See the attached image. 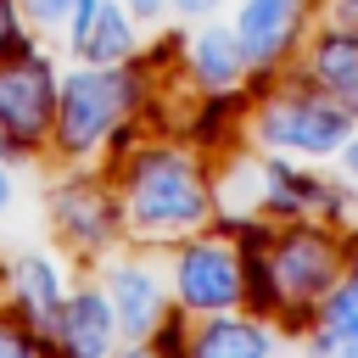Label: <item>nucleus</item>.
Wrapping results in <instances>:
<instances>
[{
	"label": "nucleus",
	"instance_id": "10",
	"mask_svg": "<svg viewBox=\"0 0 358 358\" xmlns=\"http://www.w3.org/2000/svg\"><path fill=\"white\" fill-rule=\"evenodd\" d=\"M56 330V347L62 352H78V358H95V352H112L117 347V319H112V302L106 291H78L56 308L50 319Z\"/></svg>",
	"mask_w": 358,
	"mask_h": 358
},
{
	"label": "nucleus",
	"instance_id": "3",
	"mask_svg": "<svg viewBox=\"0 0 358 358\" xmlns=\"http://www.w3.org/2000/svg\"><path fill=\"white\" fill-rule=\"evenodd\" d=\"M352 134V112L330 90H274L257 106V140L268 151L291 157H336L341 140Z\"/></svg>",
	"mask_w": 358,
	"mask_h": 358
},
{
	"label": "nucleus",
	"instance_id": "15",
	"mask_svg": "<svg viewBox=\"0 0 358 358\" xmlns=\"http://www.w3.org/2000/svg\"><path fill=\"white\" fill-rule=\"evenodd\" d=\"M280 347V336L274 330H263L257 319H241V313H229L224 308V319H207L196 336H190V352H207V358H229V352H274Z\"/></svg>",
	"mask_w": 358,
	"mask_h": 358
},
{
	"label": "nucleus",
	"instance_id": "16",
	"mask_svg": "<svg viewBox=\"0 0 358 358\" xmlns=\"http://www.w3.org/2000/svg\"><path fill=\"white\" fill-rule=\"evenodd\" d=\"M11 291L22 296L28 324H50L56 308L67 302V291H62V268H56L50 257H22V263L11 268Z\"/></svg>",
	"mask_w": 358,
	"mask_h": 358
},
{
	"label": "nucleus",
	"instance_id": "1",
	"mask_svg": "<svg viewBox=\"0 0 358 358\" xmlns=\"http://www.w3.org/2000/svg\"><path fill=\"white\" fill-rule=\"evenodd\" d=\"M123 213L134 235H190L207 213H213V190L207 173L190 151L179 145H145L129 157L123 168Z\"/></svg>",
	"mask_w": 358,
	"mask_h": 358
},
{
	"label": "nucleus",
	"instance_id": "8",
	"mask_svg": "<svg viewBox=\"0 0 358 358\" xmlns=\"http://www.w3.org/2000/svg\"><path fill=\"white\" fill-rule=\"evenodd\" d=\"M106 302H112V319L123 330V341H151L157 324H168V291L162 280L145 268V263H117L106 274Z\"/></svg>",
	"mask_w": 358,
	"mask_h": 358
},
{
	"label": "nucleus",
	"instance_id": "4",
	"mask_svg": "<svg viewBox=\"0 0 358 358\" xmlns=\"http://www.w3.org/2000/svg\"><path fill=\"white\" fill-rule=\"evenodd\" d=\"M56 67L17 45L11 56H0V151H34L50 123H56Z\"/></svg>",
	"mask_w": 358,
	"mask_h": 358
},
{
	"label": "nucleus",
	"instance_id": "23",
	"mask_svg": "<svg viewBox=\"0 0 358 358\" xmlns=\"http://www.w3.org/2000/svg\"><path fill=\"white\" fill-rule=\"evenodd\" d=\"M6 207H11V173L0 168V213H6Z\"/></svg>",
	"mask_w": 358,
	"mask_h": 358
},
{
	"label": "nucleus",
	"instance_id": "20",
	"mask_svg": "<svg viewBox=\"0 0 358 358\" xmlns=\"http://www.w3.org/2000/svg\"><path fill=\"white\" fill-rule=\"evenodd\" d=\"M123 11H129L134 22H162L173 6H168V0H123Z\"/></svg>",
	"mask_w": 358,
	"mask_h": 358
},
{
	"label": "nucleus",
	"instance_id": "11",
	"mask_svg": "<svg viewBox=\"0 0 358 358\" xmlns=\"http://www.w3.org/2000/svg\"><path fill=\"white\" fill-rule=\"evenodd\" d=\"M308 73L319 90H330L352 117H358V28H324L313 39Z\"/></svg>",
	"mask_w": 358,
	"mask_h": 358
},
{
	"label": "nucleus",
	"instance_id": "14",
	"mask_svg": "<svg viewBox=\"0 0 358 358\" xmlns=\"http://www.w3.org/2000/svg\"><path fill=\"white\" fill-rule=\"evenodd\" d=\"M313 347H319V352H358V263L324 291Z\"/></svg>",
	"mask_w": 358,
	"mask_h": 358
},
{
	"label": "nucleus",
	"instance_id": "7",
	"mask_svg": "<svg viewBox=\"0 0 358 358\" xmlns=\"http://www.w3.org/2000/svg\"><path fill=\"white\" fill-rule=\"evenodd\" d=\"M308 0H241L235 6V39L246 50V67H274L296 34H302Z\"/></svg>",
	"mask_w": 358,
	"mask_h": 358
},
{
	"label": "nucleus",
	"instance_id": "5",
	"mask_svg": "<svg viewBox=\"0 0 358 358\" xmlns=\"http://www.w3.org/2000/svg\"><path fill=\"white\" fill-rule=\"evenodd\" d=\"M336 263H341V246L336 235H324L319 224H291L274 246H268V263H263V285L274 291V302H313L336 285Z\"/></svg>",
	"mask_w": 358,
	"mask_h": 358
},
{
	"label": "nucleus",
	"instance_id": "21",
	"mask_svg": "<svg viewBox=\"0 0 358 358\" xmlns=\"http://www.w3.org/2000/svg\"><path fill=\"white\" fill-rule=\"evenodd\" d=\"M336 157H341V173H347V185L358 190V129L341 140V151H336Z\"/></svg>",
	"mask_w": 358,
	"mask_h": 358
},
{
	"label": "nucleus",
	"instance_id": "13",
	"mask_svg": "<svg viewBox=\"0 0 358 358\" xmlns=\"http://www.w3.org/2000/svg\"><path fill=\"white\" fill-rule=\"evenodd\" d=\"M190 73H196V84L201 90H235L241 78H246V50H241V39H235V28H201L190 45Z\"/></svg>",
	"mask_w": 358,
	"mask_h": 358
},
{
	"label": "nucleus",
	"instance_id": "12",
	"mask_svg": "<svg viewBox=\"0 0 358 358\" xmlns=\"http://www.w3.org/2000/svg\"><path fill=\"white\" fill-rule=\"evenodd\" d=\"M50 207H56L62 235H73V241H84V246H101V241L112 235V224H117L112 196H106L101 185H90V179H67Z\"/></svg>",
	"mask_w": 358,
	"mask_h": 358
},
{
	"label": "nucleus",
	"instance_id": "19",
	"mask_svg": "<svg viewBox=\"0 0 358 358\" xmlns=\"http://www.w3.org/2000/svg\"><path fill=\"white\" fill-rule=\"evenodd\" d=\"M17 45V0H0V56H11Z\"/></svg>",
	"mask_w": 358,
	"mask_h": 358
},
{
	"label": "nucleus",
	"instance_id": "24",
	"mask_svg": "<svg viewBox=\"0 0 358 358\" xmlns=\"http://www.w3.org/2000/svg\"><path fill=\"white\" fill-rule=\"evenodd\" d=\"M336 11H341V17L352 22V28H358V0H336Z\"/></svg>",
	"mask_w": 358,
	"mask_h": 358
},
{
	"label": "nucleus",
	"instance_id": "2",
	"mask_svg": "<svg viewBox=\"0 0 358 358\" xmlns=\"http://www.w3.org/2000/svg\"><path fill=\"white\" fill-rule=\"evenodd\" d=\"M134 106H140V78L129 73V62H117V67H90L84 62L56 90V140H62V151H73V157L95 151Z\"/></svg>",
	"mask_w": 358,
	"mask_h": 358
},
{
	"label": "nucleus",
	"instance_id": "18",
	"mask_svg": "<svg viewBox=\"0 0 358 358\" xmlns=\"http://www.w3.org/2000/svg\"><path fill=\"white\" fill-rule=\"evenodd\" d=\"M45 341L39 336H22V330H11V319H0V352H39Z\"/></svg>",
	"mask_w": 358,
	"mask_h": 358
},
{
	"label": "nucleus",
	"instance_id": "17",
	"mask_svg": "<svg viewBox=\"0 0 358 358\" xmlns=\"http://www.w3.org/2000/svg\"><path fill=\"white\" fill-rule=\"evenodd\" d=\"M84 6H90V0H17V11H22L28 22H39V28H67Z\"/></svg>",
	"mask_w": 358,
	"mask_h": 358
},
{
	"label": "nucleus",
	"instance_id": "6",
	"mask_svg": "<svg viewBox=\"0 0 358 358\" xmlns=\"http://www.w3.org/2000/svg\"><path fill=\"white\" fill-rule=\"evenodd\" d=\"M173 291L190 313H224L246 296V268H241V252L229 241H185L179 257H173Z\"/></svg>",
	"mask_w": 358,
	"mask_h": 358
},
{
	"label": "nucleus",
	"instance_id": "9",
	"mask_svg": "<svg viewBox=\"0 0 358 358\" xmlns=\"http://www.w3.org/2000/svg\"><path fill=\"white\" fill-rule=\"evenodd\" d=\"M67 39H73V56L90 67H117L140 50V34H134V17L123 11V0H90L67 22Z\"/></svg>",
	"mask_w": 358,
	"mask_h": 358
},
{
	"label": "nucleus",
	"instance_id": "22",
	"mask_svg": "<svg viewBox=\"0 0 358 358\" xmlns=\"http://www.w3.org/2000/svg\"><path fill=\"white\" fill-rule=\"evenodd\" d=\"M168 6H173V11H185V17H213L224 0H168Z\"/></svg>",
	"mask_w": 358,
	"mask_h": 358
}]
</instances>
